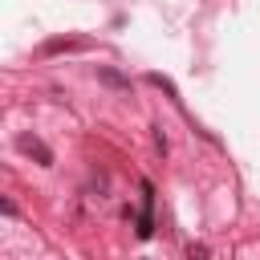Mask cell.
Listing matches in <instances>:
<instances>
[{"label":"cell","instance_id":"cell-2","mask_svg":"<svg viewBox=\"0 0 260 260\" xmlns=\"http://www.w3.org/2000/svg\"><path fill=\"white\" fill-rule=\"evenodd\" d=\"M98 81H106V85H114V89H126L130 81L118 73V69H110V65H98Z\"/></svg>","mask_w":260,"mask_h":260},{"label":"cell","instance_id":"cell-1","mask_svg":"<svg viewBox=\"0 0 260 260\" xmlns=\"http://www.w3.org/2000/svg\"><path fill=\"white\" fill-rule=\"evenodd\" d=\"M16 146H20L24 154H32V158H37L41 167H49V162H53V150H49V146H45L41 138H32V134H20V142H16Z\"/></svg>","mask_w":260,"mask_h":260},{"label":"cell","instance_id":"cell-3","mask_svg":"<svg viewBox=\"0 0 260 260\" xmlns=\"http://www.w3.org/2000/svg\"><path fill=\"white\" fill-rule=\"evenodd\" d=\"M187 256H191V260H207V244H191Z\"/></svg>","mask_w":260,"mask_h":260}]
</instances>
